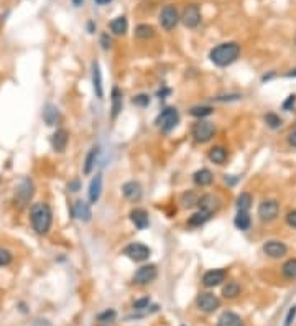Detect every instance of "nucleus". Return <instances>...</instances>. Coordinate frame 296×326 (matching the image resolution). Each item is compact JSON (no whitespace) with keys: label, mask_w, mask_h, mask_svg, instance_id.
I'll return each mask as SVG.
<instances>
[{"label":"nucleus","mask_w":296,"mask_h":326,"mask_svg":"<svg viewBox=\"0 0 296 326\" xmlns=\"http://www.w3.org/2000/svg\"><path fill=\"white\" fill-rule=\"evenodd\" d=\"M30 221H32L33 231L40 236L50 232L51 223H53V212L46 203H35L30 208Z\"/></svg>","instance_id":"obj_1"},{"label":"nucleus","mask_w":296,"mask_h":326,"mask_svg":"<svg viewBox=\"0 0 296 326\" xmlns=\"http://www.w3.org/2000/svg\"><path fill=\"white\" fill-rule=\"evenodd\" d=\"M240 55V45H237L236 41H229V43H221L216 48H212L211 53H209V58L211 61L219 68H225L229 64H232Z\"/></svg>","instance_id":"obj_2"},{"label":"nucleus","mask_w":296,"mask_h":326,"mask_svg":"<svg viewBox=\"0 0 296 326\" xmlns=\"http://www.w3.org/2000/svg\"><path fill=\"white\" fill-rule=\"evenodd\" d=\"M180 122V114L175 107H166L160 112V115L156 117V125L160 127L162 132H171Z\"/></svg>","instance_id":"obj_3"},{"label":"nucleus","mask_w":296,"mask_h":326,"mask_svg":"<svg viewBox=\"0 0 296 326\" xmlns=\"http://www.w3.org/2000/svg\"><path fill=\"white\" fill-rule=\"evenodd\" d=\"M191 134H193L194 140L199 142V143H206L211 140L212 137H214L216 134V127L212 122H207V120H203L199 119L198 122L193 125V129H191Z\"/></svg>","instance_id":"obj_4"},{"label":"nucleus","mask_w":296,"mask_h":326,"mask_svg":"<svg viewBox=\"0 0 296 326\" xmlns=\"http://www.w3.org/2000/svg\"><path fill=\"white\" fill-rule=\"evenodd\" d=\"M280 214V203L277 199H265L259 206V217L263 223H272Z\"/></svg>","instance_id":"obj_5"},{"label":"nucleus","mask_w":296,"mask_h":326,"mask_svg":"<svg viewBox=\"0 0 296 326\" xmlns=\"http://www.w3.org/2000/svg\"><path fill=\"white\" fill-rule=\"evenodd\" d=\"M124 255H127L130 260H135V262H145L151 255V250L142 242H132L124 249Z\"/></svg>","instance_id":"obj_6"},{"label":"nucleus","mask_w":296,"mask_h":326,"mask_svg":"<svg viewBox=\"0 0 296 326\" xmlns=\"http://www.w3.org/2000/svg\"><path fill=\"white\" fill-rule=\"evenodd\" d=\"M181 20L180 14H178L176 7L175 5H165L160 12V25L165 30H173L178 25V21Z\"/></svg>","instance_id":"obj_7"},{"label":"nucleus","mask_w":296,"mask_h":326,"mask_svg":"<svg viewBox=\"0 0 296 326\" xmlns=\"http://www.w3.org/2000/svg\"><path fill=\"white\" fill-rule=\"evenodd\" d=\"M33 193H35V186L32 183V180L25 178V180H21L20 185L17 186L15 201L18 203V206H25V204H28L30 199L33 198Z\"/></svg>","instance_id":"obj_8"},{"label":"nucleus","mask_w":296,"mask_h":326,"mask_svg":"<svg viewBox=\"0 0 296 326\" xmlns=\"http://www.w3.org/2000/svg\"><path fill=\"white\" fill-rule=\"evenodd\" d=\"M158 275V270H156V265L148 264V265H142L133 275V284L137 285H147L150 282H153Z\"/></svg>","instance_id":"obj_9"},{"label":"nucleus","mask_w":296,"mask_h":326,"mask_svg":"<svg viewBox=\"0 0 296 326\" xmlns=\"http://www.w3.org/2000/svg\"><path fill=\"white\" fill-rule=\"evenodd\" d=\"M181 21H183V25L188 28L198 27L199 21H201V10H199V7L196 5V3H191V5L186 7L181 15Z\"/></svg>","instance_id":"obj_10"},{"label":"nucleus","mask_w":296,"mask_h":326,"mask_svg":"<svg viewBox=\"0 0 296 326\" xmlns=\"http://www.w3.org/2000/svg\"><path fill=\"white\" fill-rule=\"evenodd\" d=\"M196 303H198L199 310L206 313H212L219 308V298L212 293H199L198 298H196Z\"/></svg>","instance_id":"obj_11"},{"label":"nucleus","mask_w":296,"mask_h":326,"mask_svg":"<svg viewBox=\"0 0 296 326\" xmlns=\"http://www.w3.org/2000/svg\"><path fill=\"white\" fill-rule=\"evenodd\" d=\"M263 252L268 255V257H272V259H281V257H285V255H286V252H288V247H286L285 242L275 241V239H273V241L265 242Z\"/></svg>","instance_id":"obj_12"},{"label":"nucleus","mask_w":296,"mask_h":326,"mask_svg":"<svg viewBox=\"0 0 296 326\" xmlns=\"http://www.w3.org/2000/svg\"><path fill=\"white\" fill-rule=\"evenodd\" d=\"M225 277H227V272H225L224 268H214V270H209L204 273L203 285L207 287V288H212V287L221 285L222 282L225 280Z\"/></svg>","instance_id":"obj_13"},{"label":"nucleus","mask_w":296,"mask_h":326,"mask_svg":"<svg viewBox=\"0 0 296 326\" xmlns=\"http://www.w3.org/2000/svg\"><path fill=\"white\" fill-rule=\"evenodd\" d=\"M69 140V134L66 129H58L56 132L51 135V147H53L55 152H64L68 147Z\"/></svg>","instance_id":"obj_14"},{"label":"nucleus","mask_w":296,"mask_h":326,"mask_svg":"<svg viewBox=\"0 0 296 326\" xmlns=\"http://www.w3.org/2000/svg\"><path fill=\"white\" fill-rule=\"evenodd\" d=\"M122 193L124 196L129 199V201H140L142 199V186L137 181H127L122 186Z\"/></svg>","instance_id":"obj_15"},{"label":"nucleus","mask_w":296,"mask_h":326,"mask_svg":"<svg viewBox=\"0 0 296 326\" xmlns=\"http://www.w3.org/2000/svg\"><path fill=\"white\" fill-rule=\"evenodd\" d=\"M71 212H73V217H77V219L84 221V223H88V221H91V217H92L89 204L84 203L82 199H77V201L74 203Z\"/></svg>","instance_id":"obj_16"},{"label":"nucleus","mask_w":296,"mask_h":326,"mask_svg":"<svg viewBox=\"0 0 296 326\" xmlns=\"http://www.w3.org/2000/svg\"><path fill=\"white\" fill-rule=\"evenodd\" d=\"M130 221L135 224L137 229H147L148 224H150V219H148V212L142 208H135V210L130 211Z\"/></svg>","instance_id":"obj_17"},{"label":"nucleus","mask_w":296,"mask_h":326,"mask_svg":"<svg viewBox=\"0 0 296 326\" xmlns=\"http://www.w3.org/2000/svg\"><path fill=\"white\" fill-rule=\"evenodd\" d=\"M92 86H94V93L97 96V99H102L104 97L102 73H101V66H99L97 61L92 63Z\"/></svg>","instance_id":"obj_18"},{"label":"nucleus","mask_w":296,"mask_h":326,"mask_svg":"<svg viewBox=\"0 0 296 326\" xmlns=\"http://www.w3.org/2000/svg\"><path fill=\"white\" fill-rule=\"evenodd\" d=\"M102 193V175H95L89 183V201L95 204Z\"/></svg>","instance_id":"obj_19"},{"label":"nucleus","mask_w":296,"mask_h":326,"mask_svg":"<svg viewBox=\"0 0 296 326\" xmlns=\"http://www.w3.org/2000/svg\"><path fill=\"white\" fill-rule=\"evenodd\" d=\"M43 120H45L46 125H56L61 120V114L58 111V107L53 106V104H48L43 109Z\"/></svg>","instance_id":"obj_20"},{"label":"nucleus","mask_w":296,"mask_h":326,"mask_svg":"<svg viewBox=\"0 0 296 326\" xmlns=\"http://www.w3.org/2000/svg\"><path fill=\"white\" fill-rule=\"evenodd\" d=\"M217 326H243V321L237 313L224 311L217 320Z\"/></svg>","instance_id":"obj_21"},{"label":"nucleus","mask_w":296,"mask_h":326,"mask_svg":"<svg viewBox=\"0 0 296 326\" xmlns=\"http://www.w3.org/2000/svg\"><path fill=\"white\" fill-rule=\"evenodd\" d=\"M193 181L194 185L198 186H209L214 181V175H212V172L207 170V168H201V170H198L193 175Z\"/></svg>","instance_id":"obj_22"},{"label":"nucleus","mask_w":296,"mask_h":326,"mask_svg":"<svg viewBox=\"0 0 296 326\" xmlns=\"http://www.w3.org/2000/svg\"><path fill=\"white\" fill-rule=\"evenodd\" d=\"M209 160L216 165H224L225 160H227V150L221 145L214 147V149L209 150Z\"/></svg>","instance_id":"obj_23"},{"label":"nucleus","mask_w":296,"mask_h":326,"mask_svg":"<svg viewBox=\"0 0 296 326\" xmlns=\"http://www.w3.org/2000/svg\"><path fill=\"white\" fill-rule=\"evenodd\" d=\"M198 206L199 210L203 211H207V212H214V210L217 208V199L212 196V194H204V196H201L198 199Z\"/></svg>","instance_id":"obj_24"},{"label":"nucleus","mask_w":296,"mask_h":326,"mask_svg":"<svg viewBox=\"0 0 296 326\" xmlns=\"http://www.w3.org/2000/svg\"><path fill=\"white\" fill-rule=\"evenodd\" d=\"M97 156H99V147H92L89 150L88 156H86V162H84V175H91L95 167V162H97Z\"/></svg>","instance_id":"obj_25"},{"label":"nucleus","mask_w":296,"mask_h":326,"mask_svg":"<svg viewBox=\"0 0 296 326\" xmlns=\"http://www.w3.org/2000/svg\"><path fill=\"white\" fill-rule=\"evenodd\" d=\"M234 224H236V228L240 229V231H247V229H250L252 219L249 216V211H237V216H236V219H234Z\"/></svg>","instance_id":"obj_26"},{"label":"nucleus","mask_w":296,"mask_h":326,"mask_svg":"<svg viewBox=\"0 0 296 326\" xmlns=\"http://www.w3.org/2000/svg\"><path fill=\"white\" fill-rule=\"evenodd\" d=\"M111 101H112V119H115V117L119 115L120 111H122V93H120L119 88L112 89Z\"/></svg>","instance_id":"obj_27"},{"label":"nucleus","mask_w":296,"mask_h":326,"mask_svg":"<svg viewBox=\"0 0 296 326\" xmlns=\"http://www.w3.org/2000/svg\"><path fill=\"white\" fill-rule=\"evenodd\" d=\"M127 28H129V23L125 17H117V19L111 21V30L114 35H124L127 32Z\"/></svg>","instance_id":"obj_28"},{"label":"nucleus","mask_w":296,"mask_h":326,"mask_svg":"<svg viewBox=\"0 0 296 326\" xmlns=\"http://www.w3.org/2000/svg\"><path fill=\"white\" fill-rule=\"evenodd\" d=\"M211 216H212L211 212L199 210L198 212H194V214L189 217L188 224H189V226H194V228H198V226H203L204 223H206V221L211 219Z\"/></svg>","instance_id":"obj_29"},{"label":"nucleus","mask_w":296,"mask_h":326,"mask_svg":"<svg viewBox=\"0 0 296 326\" xmlns=\"http://www.w3.org/2000/svg\"><path fill=\"white\" fill-rule=\"evenodd\" d=\"M222 295H224L225 298H229V300L239 297V295H240V285H239L236 280L227 282V285L222 288Z\"/></svg>","instance_id":"obj_30"},{"label":"nucleus","mask_w":296,"mask_h":326,"mask_svg":"<svg viewBox=\"0 0 296 326\" xmlns=\"http://www.w3.org/2000/svg\"><path fill=\"white\" fill-rule=\"evenodd\" d=\"M281 273H283V277H285V279H288V280L296 279V259L286 260V262L283 264V267H281Z\"/></svg>","instance_id":"obj_31"},{"label":"nucleus","mask_w":296,"mask_h":326,"mask_svg":"<svg viewBox=\"0 0 296 326\" xmlns=\"http://www.w3.org/2000/svg\"><path fill=\"white\" fill-rule=\"evenodd\" d=\"M237 211H249L252 206V196L249 193H240L236 201Z\"/></svg>","instance_id":"obj_32"},{"label":"nucleus","mask_w":296,"mask_h":326,"mask_svg":"<svg viewBox=\"0 0 296 326\" xmlns=\"http://www.w3.org/2000/svg\"><path fill=\"white\" fill-rule=\"evenodd\" d=\"M135 35L142 40H148L155 35V28L151 25H138L137 30H135Z\"/></svg>","instance_id":"obj_33"},{"label":"nucleus","mask_w":296,"mask_h":326,"mask_svg":"<svg viewBox=\"0 0 296 326\" xmlns=\"http://www.w3.org/2000/svg\"><path fill=\"white\" fill-rule=\"evenodd\" d=\"M189 114L193 117H198V119H203V117H207L212 114V107L211 106H194V107H191Z\"/></svg>","instance_id":"obj_34"},{"label":"nucleus","mask_w":296,"mask_h":326,"mask_svg":"<svg viewBox=\"0 0 296 326\" xmlns=\"http://www.w3.org/2000/svg\"><path fill=\"white\" fill-rule=\"evenodd\" d=\"M265 124H267L270 129H278L281 127V119L275 112H268V114L265 115Z\"/></svg>","instance_id":"obj_35"},{"label":"nucleus","mask_w":296,"mask_h":326,"mask_svg":"<svg viewBox=\"0 0 296 326\" xmlns=\"http://www.w3.org/2000/svg\"><path fill=\"white\" fill-rule=\"evenodd\" d=\"M198 196L194 194V191H188V193H185L181 196V203L185 208H193L194 204H198Z\"/></svg>","instance_id":"obj_36"},{"label":"nucleus","mask_w":296,"mask_h":326,"mask_svg":"<svg viewBox=\"0 0 296 326\" xmlns=\"http://www.w3.org/2000/svg\"><path fill=\"white\" fill-rule=\"evenodd\" d=\"M12 260H14L12 252L3 249V247H0V267H7V265H10Z\"/></svg>","instance_id":"obj_37"},{"label":"nucleus","mask_w":296,"mask_h":326,"mask_svg":"<svg viewBox=\"0 0 296 326\" xmlns=\"http://www.w3.org/2000/svg\"><path fill=\"white\" fill-rule=\"evenodd\" d=\"M115 318H117V313L114 310H106L97 316V320L101 321V323H112V321H115Z\"/></svg>","instance_id":"obj_38"},{"label":"nucleus","mask_w":296,"mask_h":326,"mask_svg":"<svg viewBox=\"0 0 296 326\" xmlns=\"http://www.w3.org/2000/svg\"><path fill=\"white\" fill-rule=\"evenodd\" d=\"M132 102L135 104V106H138V107H147L148 104H150V96H148V94H137L132 99Z\"/></svg>","instance_id":"obj_39"},{"label":"nucleus","mask_w":296,"mask_h":326,"mask_svg":"<svg viewBox=\"0 0 296 326\" xmlns=\"http://www.w3.org/2000/svg\"><path fill=\"white\" fill-rule=\"evenodd\" d=\"M150 305V298H140L137 302H133V310H145Z\"/></svg>","instance_id":"obj_40"},{"label":"nucleus","mask_w":296,"mask_h":326,"mask_svg":"<svg viewBox=\"0 0 296 326\" xmlns=\"http://www.w3.org/2000/svg\"><path fill=\"white\" fill-rule=\"evenodd\" d=\"M286 224H288L290 228L296 229V210H291L288 214H286Z\"/></svg>","instance_id":"obj_41"},{"label":"nucleus","mask_w":296,"mask_h":326,"mask_svg":"<svg viewBox=\"0 0 296 326\" xmlns=\"http://www.w3.org/2000/svg\"><path fill=\"white\" fill-rule=\"evenodd\" d=\"M295 316H296V307H291L290 311H288V315H286V318H285V326H291V323H293V320H295Z\"/></svg>","instance_id":"obj_42"},{"label":"nucleus","mask_w":296,"mask_h":326,"mask_svg":"<svg viewBox=\"0 0 296 326\" xmlns=\"http://www.w3.org/2000/svg\"><path fill=\"white\" fill-rule=\"evenodd\" d=\"M240 97V94H229V96H217L216 97V101H221V102H224V101H237V99Z\"/></svg>","instance_id":"obj_43"},{"label":"nucleus","mask_w":296,"mask_h":326,"mask_svg":"<svg viewBox=\"0 0 296 326\" xmlns=\"http://www.w3.org/2000/svg\"><path fill=\"white\" fill-rule=\"evenodd\" d=\"M295 102H296V96L295 94H290L288 99H286L285 104H283V109H285V111H290V109L295 106Z\"/></svg>","instance_id":"obj_44"},{"label":"nucleus","mask_w":296,"mask_h":326,"mask_svg":"<svg viewBox=\"0 0 296 326\" xmlns=\"http://www.w3.org/2000/svg\"><path fill=\"white\" fill-rule=\"evenodd\" d=\"M101 43H102L104 50H109V48H111V38H109V35H102V37H101Z\"/></svg>","instance_id":"obj_45"},{"label":"nucleus","mask_w":296,"mask_h":326,"mask_svg":"<svg viewBox=\"0 0 296 326\" xmlns=\"http://www.w3.org/2000/svg\"><path fill=\"white\" fill-rule=\"evenodd\" d=\"M79 188H81V183H79V181H77V180H73L71 183L68 185V190H69V191H77Z\"/></svg>","instance_id":"obj_46"},{"label":"nucleus","mask_w":296,"mask_h":326,"mask_svg":"<svg viewBox=\"0 0 296 326\" xmlns=\"http://www.w3.org/2000/svg\"><path fill=\"white\" fill-rule=\"evenodd\" d=\"M288 143L293 149H296V130H293V132L290 134V137H288Z\"/></svg>","instance_id":"obj_47"},{"label":"nucleus","mask_w":296,"mask_h":326,"mask_svg":"<svg viewBox=\"0 0 296 326\" xmlns=\"http://www.w3.org/2000/svg\"><path fill=\"white\" fill-rule=\"evenodd\" d=\"M112 0H95V3L97 5H107V3H111Z\"/></svg>","instance_id":"obj_48"},{"label":"nucleus","mask_w":296,"mask_h":326,"mask_svg":"<svg viewBox=\"0 0 296 326\" xmlns=\"http://www.w3.org/2000/svg\"><path fill=\"white\" fill-rule=\"evenodd\" d=\"M169 93H171L169 89H163V91H158V96H160V97H163V96H168Z\"/></svg>","instance_id":"obj_49"},{"label":"nucleus","mask_w":296,"mask_h":326,"mask_svg":"<svg viewBox=\"0 0 296 326\" xmlns=\"http://www.w3.org/2000/svg\"><path fill=\"white\" fill-rule=\"evenodd\" d=\"M82 2H84V0H73V3H74V5H76V7H81V5H82Z\"/></svg>","instance_id":"obj_50"},{"label":"nucleus","mask_w":296,"mask_h":326,"mask_svg":"<svg viewBox=\"0 0 296 326\" xmlns=\"http://www.w3.org/2000/svg\"><path fill=\"white\" fill-rule=\"evenodd\" d=\"M293 71H295V73H288V75H286V76H288V77H291V76H296V69H293Z\"/></svg>","instance_id":"obj_51"},{"label":"nucleus","mask_w":296,"mask_h":326,"mask_svg":"<svg viewBox=\"0 0 296 326\" xmlns=\"http://www.w3.org/2000/svg\"><path fill=\"white\" fill-rule=\"evenodd\" d=\"M37 326H50V325H46V323H43V325H37Z\"/></svg>","instance_id":"obj_52"}]
</instances>
